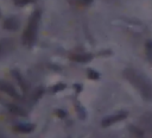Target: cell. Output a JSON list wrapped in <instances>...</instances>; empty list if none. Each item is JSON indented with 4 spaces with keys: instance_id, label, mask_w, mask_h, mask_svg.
I'll return each instance as SVG.
<instances>
[{
    "instance_id": "cell-1",
    "label": "cell",
    "mask_w": 152,
    "mask_h": 138,
    "mask_svg": "<svg viewBox=\"0 0 152 138\" xmlns=\"http://www.w3.org/2000/svg\"><path fill=\"white\" fill-rule=\"evenodd\" d=\"M37 18H38V13H36L34 15H32L30 23H28V26L26 29V32L24 34V38L26 42H30L33 39L34 37V33H36V29H37Z\"/></svg>"
},
{
    "instance_id": "cell-2",
    "label": "cell",
    "mask_w": 152,
    "mask_h": 138,
    "mask_svg": "<svg viewBox=\"0 0 152 138\" xmlns=\"http://www.w3.org/2000/svg\"><path fill=\"white\" fill-rule=\"evenodd\" d=\"M15 1H17V4L23 5V4H27V2H30L31 0H15Z\"/></svg>"
}]
</instances>
